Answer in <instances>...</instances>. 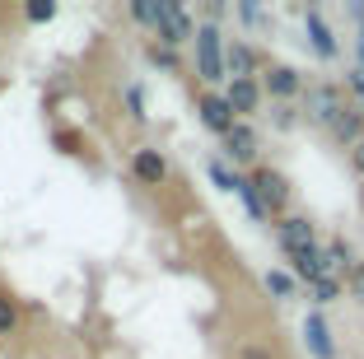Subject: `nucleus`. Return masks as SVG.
I'll return each mask as SVG.
<instances>
[{"label":"nucleus","mask_w":364,"mask_h":359,"mask_svg":"<svg viewBox=\"0 0 364 359\" xmlns=\"http://www.w3.org/2000/svg\"><path fill=\"white\" fill-rule=\"evenodd\" d=\"M262 285H267V294H271V299H280V304L299 294V280H294L289 271H267V275H262Z\"/></svg>","instance_id":"15"},{"label":"nucleus","mask_w":364,"mask_h":359,"mask_svg":"<svg viewBox=\"0 0 364 359\" xmlns=\"http://www.w3.org/2000/svg\"><path fill=\"white\" fill-rule=\"evenodd\" d=\"M154 14H159V5H154V0H131V19L145 23L150 33H154Z\"/></svg>","instance_id":"23"},{"label":"nucleus","mask_w":364,"mask_h":359,"mask_svg":"<svg viewBox=\"0 0 364 359\" xmlns=\"http://www.w3.org/2000/svg\"><path fill=\"white\" fill-rule=\"evenodd\" d=\"M127 112L136 127H145L150 122V112H145V94H140V85H127Z\"/></svg>","instance_id":"21"},{"label":"nucleus","mask_w":364,"mask_h":359,"mask_svg":"<svg viewBox=\"0 0 364 359\" xmlns=\"http://www.w3.org/2000/svg\"><path fill=\"white\" fill-rule=\"evenodd\" d=\"M350 164H355V173H360V178H364V140H360V145L350 149Z\"/></svg>","instance_id":"30"},{"label":"nucleus","mask_w":364,"mask_h":359,"mask_svg":"<svg viewBox=\"0 0 364 359\" xmlns=\"http://www.w3.org/2000/svg\"><path fill=\"white\" fill-rule=\"evenodd\" d=\"M247 178H252L257 196L267 201L271 220H285V215H289V178H285V173H276V168H267V164H257V168L247 173Z\"/></svg>","instance_id":"4"},{"label":"nucleus","mask_w":364,"mask_h":359,"mask_svg":"<svg viewBox=\"0 0 364 359\" xmlns=\"http://www.w3.org/2000/svg\"><path fill=\"white\" fill-rule=\"evenodd\" d=\"M154 5H159V14H154V43H164V47L196 43V28H201V23L182 10L178 0H154Z\"/></svg>","instance_id":"2"},{"label":"nucleus","mask_w":364,"mask_h":359,"mask_svg":"<svg viewBox=\"0 0 364 359\" xmlns=\"http://www.w3.org/2000/svg\"><path fill=\"white\" fill-rule=\"evenodd\" d=\"M257 149H262V140H257V131H252V122H238L225 136V159L234 168H257Z\"/></svg>","instance_id":"8"},{"label":"nucleus","mask_w":364,"mask_h":359,"mask_svg":"<svg viewBox=\"0 0 364 359\" xmlns=\"http://www.w3.org/2000/svg\"><path fill=\"white\" fill-rule=\"evenodd\" d=\"M289 275L299 280V285H318V280H327L332 275V257H327V247H309V252H294L289 257Z\"/></svg>","instance_id":"12"},{"label":"nucleus","mask_w":364,"mask_h":359,"mask_svg":"<svg viewBox=\"0 0 364 359\" xmlns=\"http://www.w3.org/2000/svg\"><path fill=\"white\" fill-rule=\"evenodd\" d=\"M355 56H360V75H364V23H360V33H355Z\"/></svg>","instance_id":"31"},{"label":"nucleus","mask_w":364,"mask_h":359,"mask_svg":"<svg viewBox=\"0 0 364 359\" xmlns=\"http://www.w3.org/2000/svg\"><path fill=\"white\" fill-rule=\"evenodd\" d=\"M196 112H201V127L210 131V136H220V140H225L229 131L238 127V112L229 107L225 89H205V94L196 98Z\"/></svg>","instance_id":"5"},{"label":"nucleus","mask_w":364,"mask_h":359,"mask_svg":"<svg viewBox=\"0 0 364 359\" xmlns=\"http://www.w3.org/2000/svg\"><path fill=\"white\" fill-rule=\"evenodd\" d=\"M234 196H238V201H243V210L252 215V220H257V224H267V220H271L267 201H262V196H257V187H252V178H247V173H243V187H238Z\"/></svg>","instance_id":"17"},{"label":"nucleus","mask_w":364,"mask_h":359,"mask_svg":"<svg viewBox=\"0 0 364 359\" xmlns=\"http://www.w3.org/2000/svg\"><path fill=\"white\" fill-rule=\"evenodd\" d=\"M276 238H280V247H285V257L322 247L318 243V224H313L309 215H285V220H276Z\"/></svg>","instance_id":"7"},{"label":"nucleus","mask_w":364,"mask_h":359,"mask_svg":"<svg viewBox=\"0 0 364 359\" xmlns=\"http://www.w3.org/2000/svg\"><path fill=\"white\" fill-rule=\"evenodd\" d=\"M56 145H61V154H80V136L75 131H56Z\"/></svg>","instance_id":"28"},{"label":"nucleus","mask_w":364,"mask_h":359,"mask_svg":"<svg viewBox=\"0 0 364 359\" xmlns=\"http://www.w3.org/2000/svg\"><path fill=\"white\" fill-rule=\"evenodd\" d=\"M23 19H28V23H52L56 5H52V0H33V5H23Z\"/></svg>","instance_id":"22"},{"label":"nucleus","mask_w":364,"mask_h":359,"mask_svg":"<svg viewBox=\"0 0 364 359\" xmlns=\"http://www.w3.org/2000/svg\"><path fill=\"white\" fill-rule=\"evenodd\" d=\"M304 33H309V47L322 56V61H336L341 56V43H336V33H332V23L322 19V10H304Z\"/></svg>","instance_id":"13"},{"label":"nucleus","mask_w":364,"mask_h":359,"mask_svg":"<svg viewBox=\"0 0 364 359\" xmlns=\"http://www.w3.org/2000/svg\"><path fill=\"white\" fill-rule=\"evenodd\" d=\"M341 280H336V275H327V280H318V285H313V308H327V304H336V299H341Z\"/></svg>","instance_id":"20"},{"label":"nucleus","mask_w":364,"mask_h":359,"mask_svg":"<svg viewBox=\"0 0 364 359\" xmlns=\"http://www.w3.org/2000/svg\"><path fill=\"white\" fill-rule=\"evenodd\" d=\"M145 56H150V65H159V70H168V75L182 70L178 47H164V43H154V38H150V47H145Z\"/></svg>","instance_id":"18"},{"label":"nucleus","mask_w":364,"mask_h":359,"mask_svg":"<svg viewBox=\"0 0 364 359\" xmlns=\"http://www.w3.org/2000/svg\"><path fill=\"white\" fill-rule=\"evenodd\" d=\"M225 65H229V80H257L267 65H262V52L252 43H243V38H234L225 52Z\"/></svg>","instance_id":"14"},{"label":"nucleus","mask_w":364,"mask_h":359,"mask_svg":"<svg viewBox=\"0 0 364 359\" xmlns=\"http://www.w3.org/2000/svg\"><path fill=\"white\" fill-rule=\"evenodd\" d=\"M304 350L313 359H336V341H332V327H327L322 308H309V317H304Z\"/></svg>","instance_id":"10"},{"label":"nucleus","mask_w":364,"mask_h":359,"mask_svg":"<svg viewBox=\"0 0 364 359\" xmlns=\"http://www.w3.org/2000/svg\"><path fill=\"white\" fill-rule=\"evenodd\" d=\"M14 331H19V299L0 289V336H14Z\"/></svg>","instance_id":"19"},{"label":"nucleus","mask_w":364,"mask_h":359,"mask_svg":"<svg viewBox=\"0 0 364 359\" xmlns=\"http://www.w3.org/2000/svg\"><path fill=\"white\" fill-rule=\"evenodd\" d=\"M257 80H262V89H267L271 103H294L299 94H309V89H304V75L294 70V65H285V61H271Z\"/></svg>","instance_id":"6"},{"label":"nucleus","mask_w":364,"mask_h":359,"mask_svg":"<svg viewBox=\"0 0 364 359\" xmlns=\"http://www.w3.org/2000/svg\"><path fill=\"white\" fill-rule=\"evenodd\" d=\"M192 52H196V75H201V85H210V89L215 85H229V65H225L229 43H225V33H220V23L201 19Z\"/></svg>","instance_id":"1"},{"label":"nucleus","mask_w":364,"mask_h":359,"mask_svg":"<svg viewBox=\"0 0 364 359\" xmlns=\"http://www.w3.org/2000/svg\"><path fill=\"white\" fill-rule=\"evenodd\" d=\"M271 122H276L280 131H289L294 122H299V112H294V103H276V107H271Z\"/></svg>","instance_id":"25"},{"label":"nucleus","mask_w":364,"mask_h":359,"mask_svg":"<svg viewBox=\"0 0 364 359\" xmlns=\"http://www.w3.org/2000/svg\"><path fill=\"white\" fill-rule=\"evenodd\" d=\"M360 210H364V187H360Z\"/></svg>","instance_id":"32"},{"label":"nucleus","mask_w":364,"mask_h":359,"mask_svg":"<svg viewBox=\"0 0 364 359\" xmlns=\"http://www.w3.org/2000/svg\"><path fill=\"white\" fill-rule=\"evenodd\" d=\"M346 285H350V294H355V299L364 304V262H355V271L346 275Z\"/></svg>","instance_id":"26"},{"label":"nucleus","mask_w":364,"mask_h":359,"mask_svg":"<svg viewBox=\"0 0 364 359\" xmlns=\"http://www.w3.org/2000/svg\"><path fill=\"white\" fill-rule=\"evenodd\" d=\"M350 98H346V89H336V85H313L309 89V117L318 122V127H327V131H336L341 127V117L350 112Z\"/></svg>","instance_id":"3"},{"label":"nucleus","mask_w":364,"mask_h":359,"mask_svg":"<svg viewBox=\"0 0 364 359\" xmlns=\"http://www.w3.org/2000/svg\"><path fill=\"white\" fill-rule=\"evenodd\" d=\"M131 178H136L140 187H164V182H168V159H164V149L140 145L136 154H131Z\"/></svg>","instance_id":"9"},{"label":"nucleus","mask_w":364,"mask_h":359,"mask_svg":"<svg viewBox=\"0 0 364 359\" xmlns=\"http://www.w3.org/2000/svg\"><path fill=\"white\" fill-rule=\"evenodd\" d=\"M238 19H243V23H262L267 14H262V5H252V0H243V5H238Z\"/></svg>","instance_id":"27"},{"label":"nucleus","mask_w":364,"mask_h":359,"mask_svg":"<svg viewBox=\"0 0 364 359\" xmlns=\"http://www.w3.org/2000/svg\"><path fill=\"white\" fill-rule=\"evenodd\" d=\"M346 85H350V94L360 98V103H355V107H360V112H364V75H360V70H350V80H346Z\"/></svg>","instance_id":"29"},{"label":"nucleus","mask_w":364,"mask_h":359,"mask_svg":"<svg viewBox=\"0 0 364 359\" xmlns=\"http://www.w3.org/2000/svg\"><path fill=\"white\" fill-rule=\"evenodd\" d=\"M238 359H276V350H271L267 341H243V345H238Z\"/></svg>","instance_id":"24"},{"label":"nucleus","mask_w":364,"mask_h":359,"mask_svg":"<svg viewBox=\"0 0 364 359\" xmlns=\"http://www.w3.org/2000/svg\"><path fill=\"white\" fill-rule=\"evenodd\" d=\"M205 173H210V182L220 191H238V187H243V173L229 168V159H210V164H205Z\"/></svg>","instance_id":"16"},{"label":"nucleus","mask_w":364,"mask_h":359,"mask_svg":"<svg viewBox=\"0 0 364 359\" xmlns=\"http://www.w3.org/2000/svg\"><path fill=\"white\" fill-rule=\"evenodd\" d=\"M225 98H229V107L238 112V122H247V117L262 112L267 89H262V80H229V85H225Z\"/></svg>","instance_id":"11"}]
</instances>
